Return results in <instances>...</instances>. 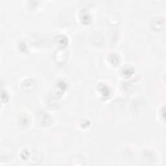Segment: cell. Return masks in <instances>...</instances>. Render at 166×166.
<instances>
[{"mask_svg": "<svg viewBox=\"0 0 166 166\" xmlns=\"http://www.w3.org/2000/svg\"><path fill=\"white\" fill-rule=\"evenodd\" d=\"M99 88L100 90V91L102 93V95L103 96V97L104 98L106 97H108L109 96V95L110 94V89L108 88V86H106L104 84H100L99 86Z\"/></svg>", "mask_w": 166, "mask_h": 166, "instance_id": "6da1fadb", "label": "cell"}, {"mask_svg": "<svg viewBox=\"0 0 166 166\" xmlns=\"http://www.w3.org/2000/svg\"><path fill=\"white\" fill-rule=\"evenodd\" d=\"M81 21L83 22L84 24H88V22H90V16L89 14L86 12H84L82 15H81Z\"/></svg>", "mask_w": 166, "mask_h": 166, "instance_id": "7a4b0ae2", "label": "cell"}, {"mask_svg": "<svg viewBox=\"0 0 166 166\" xmlns=\"http://www.w3.org/2000/svg\"><path fill=\"white\" fill-rule=\"evenodd\" d=\"M58 38L59 39L58 43L61 44V47L62 46H63V47L66 46V45L67 44V38L64 36L62 35H61L60 37H58Z\"/></svg>", "mask_w": 166, "mask_h": 166, "instance_id": "3957f363", "label": "cell"}, {"mask_svg": "<svg viewBox=\"0 0 166 166\" xmlns=\"http://www.w3.org/2000/svg\"><path fill=\"white\" fill-rule=\"evenodd\" d=\"M110 57L111 63H112L114 65H117L119 63V59H118V57L116 55L112 54V55H111Z\"/></svg>", "mask_w": 166, "mask_h": 166, "instance_id": "277c9868", "label": "cell"}, {"mask_svg": "<svg viewBox=\"0 0 166 166\" xmlns=\"http://www.w3.org/2000/svg\"><path fill=\"white\" fill-rule=\"evenodd\" d=\"M124 75L125 76H130L131 74L133 73V70L131 68H125V69H123V71Z\"/></svg>", "mask_w": 166, "mask_h": 166, "instance_id": "5b68a950", "label": "cell"}]
</instances>
